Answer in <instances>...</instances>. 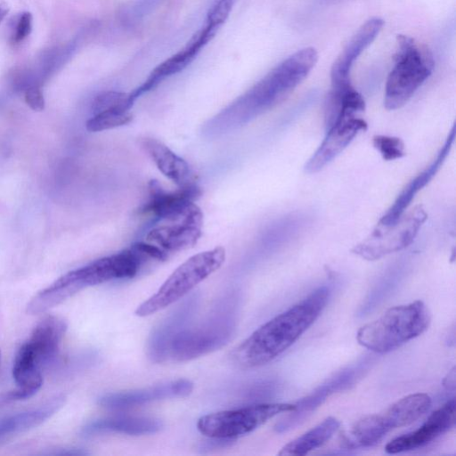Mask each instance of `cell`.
Returning <instances> with one entry per match:
<instances>
[{
    "instance_id": "obj_29",
    "label": "cell",
    "mask_w": 456,
    "mask_h": 456,
    "mask_svg": "<svg viewBox=\"0 0 456 456\" xmlns=\"http://www.w3.org/2000/svg\"><path fill=\"white\" fill-rule=\"evenodd\" d=\"M236 0H215L210 6L205 22L220 28L228 19Z\"/></svg>"
},
{
    "instance_id": "obj_1",
    "label": "cell",
    "mask_w": 456,
    "mask_h": 456,
    "mask_svg": "<svg viewBox=\"0 0 456 456\" xmlns=\"http://www.w3.org/2000/svg\"><path fill=\"white\" fill-rule=\"evenodd\" d=\"M329 296V288L322 286L261 325L234 350V362L244 368H255L274 360L316 321Z\"/></svg>"
},
{
    "instance_id": "obj_24",
    "label": "cell",
    "mask_w": 456,
    "mask_h": 456,
    "mask_svg": "<svg viewBox=\"0 0 456 456\" xmlns=\"http://www.w3.org/2000/svg\"><path fill=\"white\" fill-rule=\"evenodd\" d=\"M64 400L62 395H56L37 408L0 420V444L45 422L62 406Z\"/></svg>"
},
{
    "instance_id": "obj_21",
    "label": "cell",
    "mask_w": 456,
    "mask_h": 456,
    "mask_svg": "<svg viewBox=\"0 0 456 456\" xmlns=\"http://www.w3.org/2000/svg\"><path fill=\"white\" fill-rule=\"evenodd\" d=\"M455 138V125L452 126L443 147L438 151L432 163L413 178L403 188L393 205L384 214L379 222L390 224L396 221L408 208L416 194L424 188L436 175L447 158Z\"/></svg>"
},
{
    "instance_id": "obj_4",
    "label": "cell",
    "mask_w": 456,
    "mask_h": 456,
    "mask_svg": "<svg viewBox=\"0 0 456 456\" xmlns=\"http://www.w3.org/2000/svg\"><path fill=\"white\" fill-rule=\"evenodd\" d=\"M431 313L421 300L393 306L378 319L362 326L356 334L363 347L379 354L391 352L424 333Z\"/></svg>"
},
{
    "instance_id": "obj_26",
    "label": "cell",
    "mask_w": 456,
    "mask_h": 456,
    "mask_svg": "<svg viewBox=\"0 0 456 456\" xmlns=\"http://www.w3.org/2000/svg\"><path fill=\"white\" fill-rule=\"evenodd\" d=\"M134 102L129 94L105 91L95 96L92 103V110L94 114L104 110L129 111Z\"/></svg>"
},
{
    "instance_id": "obj_12",
    "label": "cell",
    "mask_w": 456,
    "mask_h": 456,
    "mask_svg": "<svg viewBox=\"0 0 456 456\" xmlns=\"http://www.w3.org/2000/svg\"><path fill=\"white\" fill-rule=\"evenodd\" d=\"M203 213L194 203L178 216L163 220L162 224L152 227L146 235L149 241L168 256L192 248L202 233Z\"/></svg>"
},
{
    "instance_id": "obj_7",
    "label": "cell",
    "mask_w": 456,
    "mask_h": 456,
    "mask_svg": "<svg viewBox=\"0 0 456 456\" xmlns=\"http://www.w3.org/2000/svg\"><path fill=\"white\" fill-rule=\"evenodd\" d=\"M237 325L235 300L227 298L216 305L200 323L183 330L174 340L170 359L187 362L216 351L232 338Z\"/></svg>"
},
{
    "instance_id": "obj_3",
    "label": "cell",
    "mask_w": 456,
    "mask_h": 456,
    "mask_svg": "<svg viewBox=\"0 0 456 456\" xmlns=\"http://www.w3.org/2000/svg\"><path fill=\"white\" fill-rule=\"evenodd\" d=\"M142 270L140 260L130 248L99 258L72 270L35 295L28 305L32 314L44 313L82 289L112 280L133 278Z\"/></svg>"
},
{
    "instance_id": "obj_34",
    "label": "cell",
    "mask_w": 456,
    "mask_h": 456,
    "mask_svg": "<svg viewBox=\"0 0 456 456\" xmlns=\"http://www.w3.org/2000/svg\"><path fill=\"white\" fill-rule=\"evenodd\" d=\"M444 386L448 389L455 388V368L453 367L444 379Z\"/></svg>"
},
{
    "instance_id": "obj_25",
    "label": "cell",
    "mask_w": 456,
    "mask_h": 456,
    "mask_svg": "<svg viewBox=\"0 0 456 456\" xmlns=\"http://www.w3.org/2000/svg\"><path fill=\"white\" fill-rule=\"evenodd\" d=\"M339 427V419L332 416L327 417L310 430L285 444L278 455H305L326 444Z\"/></svg>"
},
{
    "instance_id": "obj_27",
    "label": "cell",
    "mask_w": 456,
    "mask_h": 456,
    "mask_svg": "<svg viewBox=\"0 0 456 456\" xmlns=\"http://www.w3.org/2000/svg\"><path fill=\"white\" fill-rule=\"evenodd\" d=\"M133 115L129 111L104 110L89 118L86 127L90 132H100L130 123Z\"/></svg>"
},
{
    "instance_id": "obj_23",
    "label": "cell",
    "mask_w": 456,
    "mask_h": 456,
    "mask_svg": "<svg viewBox=\"0 0 456 456\" xmlns=\"http://www.w3.org/2000/svg\"><path fill=\"white\" fill-rule=\"evenodd\" d=\"M141 144L158 169L176 185L181 187L193 183L188 163L162 142L146 137Z\"/></svg>"
},
{
    "instance_id": "obj_20",
    "label": "cell",
    "mask_w": 456,
    "mask_h": 456,
    "mask_svg": "<svg viewBox=\"0 0 456 456\" xmlns=\"http://www.w3.org/2000/svg\"><path fill=\"white\" fill-rule=\"evenodd\" d=\"M66 330L65 320L54 315L44 318L34 328L25 343L41 369L49 365L58 355Z\"/></svg>"
},
{
    "instance_id": "obj_14",
    "label": "cell",
    "mask_w": 456,
    "mask_h": 456,
    "mask_svg": "<svg viewBox=\"0 0 456 456\" xmlns=\"http://www.w3.org/2000/svg\"><path fill=\"white\" fill-rule=\"evenodd\" d=\"M218 29L205 22L184 47L158 65L141 86L129 93L132 100L135 102L138 97L155 88L166 78L184 69L195 59L201 49L212 40Z\"/></svg>"
},
{
    "instance_id": "obj_16",
    "label": "cell",
    "mask_w": 456,
    "mask_h": 456,
    "mask_svg": "<svg viewBox=\"0 0 456 456\" xmlns=\"http://www.w3.org/2000/svg\"><path fill=\"white\" fill-rule=\"evenodd\" d=\"M455 398H452L432 412L416 430L402 435L387 444L385 451L390 454L411 451L427 445L440 437L455 425Z\"/></svg>"
},
{
    "instance_id": "obj_22",
    "label": "cell",
    "mask_w": 456,
    "mask_h": 456,
    "mask_svg": "<svg viewBox=\"0 0 456 456\" xmlns=\"http://www.w3.org/2000/svg\"><path fill=\"white\" fill-rule=\"evenodd\" d=\"M162 422L157 419L138 416H114L95 419L82 428L84 436L102 433H118L129 436H144L159 432Z\"/></svg>"
},
{
    "instance_id": "obj_10",
    "label": "cell",
    "mask_w": 456,
    "mask_h": 456,
    "mask_svg": "<svg viewBox=\"0 0 456 456\" xmlns=\"http://www.w3.org/2000/svg\"><path fill=\"white\" fill-rule=\"evenodd\" d=\"M428 218L422 206L404 212L390 224L379 222L373 231L352 248L360 257L375 261L410 246Z\"/></svg>"
},
{
    "instance_id": "obj_17",
    "label": "cell",
    "mask_w": 456,
    "mask_h": 456,
    "mask_svg": "<svg viewBox=\"0 0 456 456\" xmlns=\"http://www.w3.org/2000/svg\"><path fill=\"white\" fill-rule=\"evenodd\" d=\"M193 387L191 380L180 379L146 388L106 394L99 398L98 403L110 410L128 409L159 400L186 397Z\"/></svg>"
},
{
    "instance_id": "obj_31",
    "label": "cell",
    "mask_w": 456,
    "mask_h": 456,
    "mask_svg": "<svg viewBox=\"0 0 456 456\" xmlns=\"http://www.w3.org/2000/svg\"><path fill=\"white\" fill-rule=\"evenodd\" d=\"M25 102L34 111L45 109V98L41 89L37 86L28 87L24 94Z\"/></svg>"
},
{
    "instance_id": "obj_6",
    "label": "cell",
    "mask_w": 456,
    "mask_h": 456,
    "mask_svg": "<svg viewBox=\"0 0 456 456\" xmlns=\"http://www.w3.org/2000/svg\"><path fill=\"white\" fill-rule=\"evenodd\" d=\"M432 401L425 393L411 394L398 399L380 413L365 416L354 423L341 437L347 449L373 446L395 428L408 426L426 413Z\"/></svg>"
},
{
    "instance_id": "obj_8",
    "label": "cell",
    "mask_w": 456,
    "mask_h": 456,
    "mask_svg": "<svg viewBox=\"0 0 456 456\" xmlns=\"http://www.w3.org/2000/svg\"><path fill=\"white\" fill-rule=\"evenodd\" d=\"M224 260L225 249L223 247L191 256L170 274L155 294L138 305L135 314L146 317L180 300L217 271Z\"/></svg>"
},
{
    "instance_id": "obj_19",
    "label": "cell",
    "mask_w": 456,
    "mask_h": 456,
    "mask_svg": "<svg viewBox=\"0 0 456 456\" xmlns=\"http://www.w3.org/2000/svg\"><path fill=\"white\" fill-rule=\"evenodd\" d=\"M384 26L380 18H372L362 24L338 54L330 69V84L351 82L350 71L358 57L372 44Z\"/></svg>"
},
{
    "instance_id": "obj_11",
    "label": "cell",
    "mask_w": 456,
    "mask_h": 456,
    "mask_svg": "<svg viewBox=\"0 0 456 456\" xmlns=\"http://www.w3.org/2000/svg\"><path fill=\"white\" fill-rule=\"evenodd\" d=\"M363 112L354 107H344L330 126L326 135L314 153L305 165V171L315 174L336 159L362 131L367 123L359 117Z\"/></svg>"
},
{
    "instance_id": "obj_18",
    "label": "cell",
    "mask_w": 456,
    "mask_h": 456,
    "mask_svg": "<svg viewBox=\"0 0 456 456\" xmlns=\"http://www.w3.org/2000/svg\"><path fill=\"white\" fill-rule=\"evenodd\" d=\"M149 199L142 205L140 213L151 215L158 220H167L180 215L200 194V189L194 183L167 191L157 180L148 183Z\"/></svg>"
},
{
    "instance_id": "obj_35",
    "label": "cell",
    "mask_w": 456,
    "mask_h": 456,
    "mask_svg": "<svg viewBox=\"0 0 456 456\" xmlns=\"http://www.w3.org/2000/svg\"><path fill=\"white\" fill-rule=\"evenodd\" d=\"M9 12V6L5 2L0 3V24Z\"/></svg>"
},
{
    "instance_id": "obj_33",
    "label": "cell",
    "mask_w": 456,
    "mask_h": 456,
    "mask_svg": "<svg viewBox=\"0 0 456 456\" xmlns=\"http://www.w3.org/2000/svg\"><path fill=\"white\" fill-rule=\"evenodd\" d=\"M50 454L53 455H87L88 452L77 448H64V449H59L58 451L54 452H51Z\"/></svg>"
},
{
    "instance_id": "obj_32",
    "label": "cell",
    "mask_w": 456,
    "mask_h": 456,
    "mask_svg": "<svg viewBox=\"0 0 456 456\" xmlns=\"http://www.w3.org/2000/svg\"><path fill=\"white\" fill-rule=\"evenodd\" d=\"M208 441H205L200 446V451L208 452L214 449L224 448L233 444L236 439L231 438H218V437H208Z\"/></svg>"
},
{
    "instance_id": "obj_15",
    "label": "cell",
    "mask_w": 456,
    "mask_h": 456,
    "mask_svg": "<svg viewBox=\"0 0 456 456\" xmlns=\"http://www.w3.org/2000/svg\"><path fill=\"white\" fill-rule=\"evenodd\" d=\"M363 364L343 370L295 403L289 414L277 422L274 429L282 433L303 422L316 408L333 394L343 391L355 383L362 372Z\"/></svg>"
},
{
    "instance_id": "obj_13",
    "label": "cell",
    "mask_w": 456,
    "mask_h": 456,
    "mask_svg": "<svg viewBox=\"0 0 456 456\" xmlns=\"http://www.w3.org/2000/svg\"><path fill=\"white\" fill-rule=\"evenodd\" d=\"M198 294L188 297L172 313L163 319L150 333L146 352L149 359L161 363L170 359V350L174 340L191 322L199 306Z\"/></svg>"
},
{
    "instance_id": "obj_5",
    "label": "cell",
    "mask_w": 456,
    "mask_h": 456,
    "mask_svg": "<svg viewBox=\"0 0 456 456\" xmlns=\"http://www.w3.org/2000/svg\"><path fill=\"white\" fill-rule=\"evenodd\" d=\"M395 64L388 74L384 106L395 110L402 108L431 76L435 61L424 45L406 35H397Z\"/></svg>"
},
{
    "instance_id": "obj_28",
    "label": "cell",
    "mask_w": 456,
    "mask_h": 456,
    "mask_svg": "<svg viewBox=\"0 0 456 456\" xmlns=\"http://www.w3.org/2000/svg\"><path fill=\"white\" fill-rule=\"evenodd\" d=\"M372 144L385 160H395L405 155L404 143L398 137L378 134L373 136Z\"/></svg>"
},
{
    "instance_id": "obj_9",
    "label": "cell",
    "mask_w": 456,
    "mask_h": 456,
    "mask_svg": "<svg viewBox=\"0 0 456 456\" xmlns=\"http://www.w3.org/2000/svg\"><path fill=\"white\" fill-rule=\"evenodd\" d=\"M295 408L285 403H256L200 417L198 430L208 437L236 439L247 435L282 412Z\"/></svg>"
},
{
    "instance_id": "obj_2",
    "label": "cell",
    "mask_w": 456,
    "mask_h": 456,
    "mask_svg": "<svg viewBox=\"0 0 456 456\" xmlns=\"http://www.w3.org/2000/svg\"><path fill=\"white\" fill-rule=\"evenodd\" d=\"M318 61L305 47L280 62L216 118L217 126L240 125L283 102L308 76Z\"/></svg>"
},
{
    "instance_id": "obj_30",
    "label": "cell",
    "mask_w": 456,
    "mask_h": 456,
    "mask_svg": "<svg viewBox=\"0 0 456 456\" xmlns=\"http://www.w3.org/2000/svg\"><path fill=\"white\" fill-rule=\"evenodd\" d=\"M32 29V15L29 12H22L17 20L15 29L12 35V43L20 44L26 39Z\"/></svg>"
},
{
    "instance_id": "obj_36",
    "label": "cell",
    "mask_w": 456,
    "mask_h": 456,
    "mask_svg": "<svg viewBox=\"0 0 456 456\" xmlns=\"http://www.w3.org/2000/svg\"><path fill=\"white\" fill-rule=\"evenodd\" d=\"M0 360H1V352H0Z\"/></svg>"
}]
</instances>
